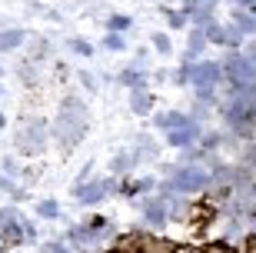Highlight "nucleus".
Instances as JSON below:
<instances>
[{
    "instance_id": "obj_1",
    "label": "nucleus",
    "mask_w": 256,
    "mask_h": 253,
    "mask_svg": "<svg viewBox=\"0 0 256 253\" xmlns=\"http://www.w3.org/2000/svg\"><path fill=\"white\" fill-rule=\"evenodd\" d=\"M86 127H90V117H86L84 100L66 97V100L60 103V117H57V127H54L60 147H66V150H70V147H76V143H80V137L86 133Z\"/></svg>"
},
{
    "instance_id": "obj_2",
    "label": "nucleus",
    "mask_w": 256,
    "mask_h": 253,
    "mask_svg": "<svg viewBox=\"0 0 256 253\" xmlns=\"http://www.w3.org/2000/svg\"><path fill=\"white\" fill-rule=\"evenodd\" d=\"M210 187V170L196 167V163H180V167H170L166 180L160 183V197H170V193H200V190Z\"/></svg>"
},
{
    "instance_id": "obj_3",
    "label": "nucleus",
    "mask_w": 256,
    "mask_h": 253,
    "mask_svg": "<svg viewBox=\"0 0 256 253\" xmlns=\"http://www.w3.org/2000/svg\"><path fill=\"white\" fill-rule=\"evenodd\" d=\"M223 120H226V127L236 133V137L253 140V137H256V103L233 97V100L223 107Z\"/></svg>"
},
{
    "instance_id": "obj_4",
    "label": "nucleus",
    "mask_w": 256,
    "mask_h": 253,
    "mask_svg": "<svg viewBox=\"0 0 256 253\" xmlns=\"http://www.w3.org/2000/svg\"><path fill=\"white\" fill-rule=\"evenodd\" d=\"M223 80V70H220L216 60H200L190 67V87L196 90V97L203 103H213V90Z\"/></svg>"
},
{
    "instance_id": "obj_5",
    "label": "nucleus",
    "mask_w": 256,
    "mask_h": 253,
    "mask_svg": "<svg viewBox=\"0 0 256 253\" xmlns=\"http://www.w3.org/2000/svg\"><path fill=\"white\" fill-rule=\"evenodd\" d=\"M44 147H47V123L40 120V117H27L17 130V150L34 157V153H40Z\"/></svg>"
},
{
    "instance_id": "obj_6",
    "label": "nucleus",
    "mask_w": 256,
    "mask_h": 253,
    "mask_svg": "<svg viewBox=\"0 0 256 253\" xmlns=\"http://www.w3.org/2000/svg\"><path fill=\"white\" fill-rule=\"evenodd\" d=\"M116 190V180H86V183H76L74 187V200L76 203H100V200L106 197V193H114Z\"/></svg>"
},
{
    "instance_id": "obj_7",
    "label": "nucleus",
    "mask_w": 256,
    "mask_h": 253,
    "mask_svg": "<svg viewBox=\"0 0 256 253\" xmlns=\"http://www.w3.org/2000/svg\"><path fill=\"white\" fill-rule=\"evenodd\" d=\"M153 123L160 127V130H183V127H190L193 123V117H186V113H180V110H163V113H156L153 117Z\"/></svg>"
},
{
    "instance_id": "obj_8",
    "label": "nucleus",
    "mask_w": 256,
    "mask_h": 253,
    "mask_svg": "<svg viewBox=\"0 0 256 253\" xmlns=\"http://www.w3.org/2000/svg\"><path fill=\"white\" fill-rule=\"evenodd\" d=\"M76 230L84 233V240H86V243H94L96 236H104L106 230H110V220H106V216H90V220H84V223L76 226Z\"/></svg>"
},
{
    "instance_id": "obj_9",
    "label": "nucleus",
    "mask_w": 256,
    "mask_h": 253,
    "mask_svg": "<svg viewBox=\"0 0 256 253\" xmlns=\"http://www.w3.org/2000/svg\"><path fill=\"white\" fill-rule=\"evenodd\" d=\"M143 216H146V223H166V200L146 197L143 200Z\"/></svg>"
},
{
    "instance_id": "obj_10",
    "label": "nucleus",
    "mask_w": 256,
    "mask_h": 253,
    "mask_svg": "<svg viewBox=\"0 0 256 253\" xmlns=\"http://www.w3.org/2000/svg\"><path fill=\"white\" fill-rule=\"evenodd\" d=\"M116 84L130 87V90H146V70H143V64L130 67V70H120V74H116Z\"/></svg>"
},
{
    "instance_id": "obj_11",
    "label": "nucleus",
    "mask_w": 256,
    "mask_h": 253,
    "mask_svg": "<svg viewBox=\"0 0 256 253\" xmlns=\"http://www.w3.org/2000/svg\"><path fill=\"white\" fill-rule=\"evenodd\" d=\"M196 140H200L196 120H193L190 127H183V130H170L166 133V143H170V147H190V143H196Z\"/></svg>"
},
{
    "instance_id": "obj_12",
    "label": "nucleus",
    "mask_w": 256,
    "mask_h": 253,
    "mask_svg": "<svg viewBox=\"0 0 256 253\" xmlns=\"http://www.w3.org/2000/svg\"><path fill=\"white\" fill-rule=\"evenodd\" d=\"M24 37H27V30H20V27L0 30V54H7V50H17L20 44H24Z\"/></svg>"
},
{
    "instance_id": "obj_13",
    "label": "nucleus",
    "mask_w": 256,
    "mask_h": 253,
    "mask_svg": "<svg viewBox=\"0 0 256 253\" xmlns=\"http://www.w3.org/2000/svg\"><path fill=\"white\" fill-rule=\"evenodd\" d=\"M153 107V94H146V90H130V110L136 113V117H146Z\"/></svg>"
},
{
    "instance_id": "obj_14",
    "label": "nucleus",
    "mask_w": 256,
    "mask_h": 253,
    "mask_svg": "<svg viewBox=\"0 0 256 253\" xmlns=\"http://www.w3.org/2000/svg\"><path fill=\"white\" fill-rule=\"evenodd\" d=\"M233 27H236L243 37L256 34V14H250V10H233Z\"/></svg>"
},
{
    "instance_id": "obj_15",
    "label": "nucleus",
    "mask_w": 256,
    "mask_h": 253,
    "mask_svg": "<svg viewBox=\"0 0 256 253\" xmlns=\"http://www.w3.org/2000/svg\"><path fill=\"white\" fill-rule=\"evenodd\" d=\"M20 220H24V216H20ZM20 220H14V223H7V226H0V240H4V246H17V243H24Z\"/></svg>"
},
{
    "instance_id": "obj_16",
    "label": "nucleus",
    "mask_w": 256,
    "mask_h": 253,
    "mask_svg": "<svg viewBox=\"0 0 256 253\" xmlns=\"http://www.w3.org/2000/svg\"><path fill=\"white\" fill-rule=\"evenodd\" d=\"M136 143H140V147L133 150V160H153L156 153H160V147L153 143V137H140Z\"/></svg>"
},
{
    "instance_id": "obj_17",
    "label": "nucleus",
    "mask_w": 256,
    "mask_h": 253,
    "mask_svg": "<svg viewBox=\"0 0 256 253\" xmlns=\"http://www.w3.org/2000/svg\"><path fill=\"white\" fill-rule=\"evenodd\" d=\"M0 193H7V197H14L17 203H20V200H27V190L20 187V183H14L10 177H4V173H0Z\"/></svg>"
},
{
    "instance_id": "obj_18",
    "label": "nucleus",
    "mask_w": 256,
    "mask_h": 253,
    "mask_svg": "<svg viewBox=\"0 0 256 253\" xmlns=\"http://www.w3.org/2000/svg\"><path fill=\"white\" fill-rule=\"evenodd\" d=\"M133 167H136L133 153H120V157H114V160H110V170H114V177H120V173H130Z\"/></svg>"
},
{
    "instance_id": "obj_19",
    "label": "nucleus",
    "mask_w": 256,
    "mask_h": 253,
    "mask_svg": "<svg viewBox=\"0 0 256 253\" xmlns=\"http://www.w3.org/2000/svg\"><path fill=\"white\" fill-rule=\"evenodd\" d=\"M203 47H206V37H203V30L193 27L190 30V40H186V60H193V57H196Z\"/></svg>"
},
{
    "instance_id": "obj_20",
    "label": "nucleus",
    "mask_w": 256,
    "mask_h": 253,
    "mask_svg": "<svg viewBox=\"0 0 256 253\" xmlns=\"http://www.w3.org/2000/svg\"><path fill=\"white\" fill-rule=\"evenodd\" d=\"M133 20L126 17V14H114V17H106V27H110V34H124V30H130Z\"/></svg>"
},
{
    "instance_id": "obj_21",
    "label": "nucleus",
    "mask_w": 256,
    "mask_h": 253,
    "mask_svg": "<svg viewBox=\"0 0 256 253\" xmlns=\"http://www.w3.org/2000/svg\"><path fill=\"white\" fill-rule=\"evenodd\" d=\"M37 216L57 220V216H60V206H57V200H40V203H37Z\"/></svg>"
},
{
    "instance_id": "obj_22",
    "label": "nucleus",
    "mask_w": 256,
    "mask_h": 253,
    "mask_svg": "<svg viewBox=\"0 0 256 253\" xmlns=\"http://www.w3.org/2000/svg\"><path fill=\"white\" fill-rule=\"evenodd\" d=\"M66 47L74 50V54H80V57H90V54H94V47H90L86 40H80V37H70V40H66Z\"/></svg>"
},
{
    "instance_id": "obj_23",
    "label": "nucleus",
    "mask_w": 256,
    "mask_h": 253,
    "mask_svg": "<svg viewBox=\"0 0 256 253\" xmlns=\"http://www.w3.org/2000/svg\"><path fill=\"white\" fill-rule=\"evenodd\" d=\"M163 17H166L170 27H186V14L183 10H163Z\"/></svg>"
},
{
    "instance_id": "obj_24",
    "label": "nucleus",
    "mask_w": 256,
    "mask_h": 253,
    "mask_svg": "<svg viewBox=\"0 0 256 253\" xmlns=\"http://www.w3.org/2000/svg\"><path fill=\"white\" fill-rule=\"evenodd\" d=\"M153 47L160 50L163 57H170V50H173V44H170V37L166 34H153Z\"/></svg>"
},
{
    "instance_id": "obj_25",
    "label": "nucleus",
    "mask_w": 256,
    "mask_h": 253,
    "mask_svg": "<svg viewBox=\"0 0 256 253\" xmlns=\"http://www.w3.org/2000/svg\"><path fill=\"white\" fill-rule=\"evenodd\" d=\"M14 220H20V210H17V206H0V226L14 223Z\"/></svg>"
},
{
    "instance_id": "obj_26",
    "label": "nucleus",
    "mask_w": 256,
    "mask_h": 253,
    "mask_svg": "<svg viewBox=\"0 0 256 253\" xmlns=\"http://www.w3.org/2000/svg\"><path fill=\"white\" fill-rule=\"evenodd\" d=\"M104 47H106V50H124L126 40L120 37V34H110V37H104Z\"/></svg>"
},
{
    "instance_id": "obj_27",
    "label": "nucleus",
    "mask_w": 256,
    "mask_h": 253,
    "mask_svg": "<svg viewBox=\"0 0 256 253\" xmlns=\"http://www.w3.org/2000/svg\"><path fill=\"white\" fill-rule=\"evenodd\" d=\"M220 143H223V133H206V137H203V143H200V147H203V150H216Z\"/></svg>"
},
{
    "instance_id": "obj_28",
    "label": "nucleus",
    "mask_w": 256,
    "mask_h": 253,
    "mask_svg": "<svg viewBox=\"0 0 256 253\" xmlns=\"http://www.w3.org/2000/svg\"><path fill=\"white\" fill-rule=\"evenodd\" d=\"M80 84H84L86 90H90V94H94V90H96V77L90 74V70H84V74H80Z\"/></svg>"
},
{
    "instance_id": "obj_29",
    "label": "nucleus",
    "mask_w": 256,
    "mask_h": 253,
    "mask_svg": "<svg viewBox=\"0 0 256 253\" xmlns=\"http://www.w3.org/2000/svg\"><path fill=\"white\" fill-rule=\"evenodd\" d=\"M40 253H70V246H66V243H60V240H54V243H47Z\"/></svg>"
},
{
    "instance_id": "obj_30",
    "label": "nucleus",
    "mask_w": 256,
    "mask_h": 253,
    "mask_svg": "<svg viewBox=\"0 0 256 253\" xmlns=\"http://www.w3.org/2000/svg\"><path fill=\"white\" fill-rule=\"evenodd\" d=\"M243 250H246V253H256V233H250L246 240H243Z\"/></svg>"
},
{
    "instance_id": "obj_31",
    "label": "nucleus",
    "mask_w": 256,
    "mask_h": 253,
    "mask_svg": "<svg viewBox=\"0 0 256 253\" xmlns=\"http://www.w3.org/2000/svg\"><path fill=\"white\" fill-rule=\"evenodd\" d=\"M243 57H246V60H253V64H256V44H253V40H250V44H246V50H243Z\"/></svg>"
},
{
    "instance_id": "obj_32",
    "label": "nucleus",
    "mask_w": 256,
    "mask_h": 253,
    "mask_svg": "<svg viewBox=\"0 0 256 253\" xmlns=\"http://www.w3.org/2000/svg\"><path fill=\"white\" fill-rule=\"evenodd\" d=\"M233 4H236L240 10H253L256 7V0H233Z\"/></svg>"
},
{
    "instance_id": "obj_33",
    "label": "nucleus",
    "mask_w": 256,
    "mask_h": 253,
    "mask_svg": "<svg viewBox=\"0 0 256 253\" xmlns=\"http://www.w3.org/2000/svg\"><path fill=\"white\" fill-rule=\"evenodd\" d=\"M4 123H7V117H4V113H0V127H4Z\"/></svg>"
},
{
    "instance_id": "obj_34",
    "label": "nucleus",
    "mask_w": 256,
    "mask_h": 253,
    "mask_svg": "<svg viewBox=\"0 0 256 253\" xmlns=\"http://www.w3.org/2000/svg\"><path fill=\"white\" fill-rule=\"evenodd\" d=\"M0 97H4V87H0Z\"/></svg>"
}]
</instances>
